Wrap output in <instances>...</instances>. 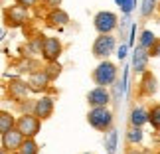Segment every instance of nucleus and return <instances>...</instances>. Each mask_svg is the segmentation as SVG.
I'll return each mask as SVG.
<instances>
[{
	"instance_id": "f704fd0d",
	"label": "nucleus",
	"mask_w": 160,
	"mask_h": 154,
	"mask_svg": "<svg viewBox=\"0 0 160 154\" xmlns=\"http://www.w3.org/2000/svg\"><path fill=\"white\" fill-rule=\"evenodd\" d=\"M83 154H91V152H83Z\"/></svg>"
},
{
	"instance_id": "0eeeda50",
	"label": "nucleus",
	"mask_w": 160,
	"mask_h": 154,
	"mask_svg": "<svg viewBox=\"0 0 160 154\" xmlns=\"http://www.w3.org/2000/svg\"><path fill=\"white\" fill-rule=\"evenodd\" d=\"M115 47H117V40L113 34H99L93 42L91 52H93V55L97 59H107L115 52Z\"/></svg>"
},
{
	"instance_id": "e433bc0d",
	"label": "nucleus",
	"mask_w": 160,
	"mask_h": 154,
	"mask_svg": "<svg viewBox=\"0 0 160 154\" xmlns=\"http://www.w3.org/2000/svg\"><path fill=\"white\" fill-rule=\"evenodd\" d=\"M156 2H158V0H156Z\"/></svg>"
},
{
	"instance_id": "bb28decb",
	"label": "nucleus",
	"mask_w": 160,
	"mask_h": 154,
	"mask_svg": "<svg viewBox=\"0 0 160 154\" xmlns=\"http://www.w3.org/2000/svg\"><path fill=\"white\" fill-rule=\"evenodd\" d=\"M117 4L121 6L122 8V12H125V14H131L132 12V6H134V0H115Z\"/></svg>"
},
{
	"instance_id": "393cba45",
	"label": "nucleus",
	"mask_w": 160,
	"mask_h": 154,
	"mask_svg": "<svg viewBox=\"0 0 160 154\" xmlns=\"http://www.w3.org/2000/svg\"><path fill=\"white\" fill-rule=\"evenodd\" d=\"M156 0H142V6H140V14L142 18H150L156 12Z\"/></svg>"
},
{
	"instance_id": "58836bf2",
	"label": "nucleus",
	"mask_w": 160,
	"mask_h": 154,
	"mask_svg": "<svg viewBox=\"0 0 160 154\" xmlns=\"http://www.w3.org/2000/svg\"><path fill=\"white\" fill-rule=\"evenodd\" d=\"M158 154H160V152H158Z\"/></svg>"
},
{
	"instance_id": "5701e85b",
	"label": "nucleus",
	"mask_w": 160,
	"mask_h": 154,
	"mask_svg": "<svg viewBox=\"0 0 160 154\" xmlns=\"http://www.w3.org/2000/svg\"><path fill=\"white\" fill-rule=\"evenodd\" d=\"M117 137H119L117 131L111 127L109 131H107V138H105V148H107L109 154H115V150H117Z\"/></svg>"
},
{
	"instance_id": "c85d7f7f",
	"label": "nucleus",
	"mask_w": 160,
	"mask_h": 154,
	"mask_svg": "<svg viewBox=\"0 0 160 154\" xmlns=\"http://www.w3.org/2000/svg\"><path fill=\"white\" fill-rule=\"evenodd\" d=\"M61 2H63V0H40V4L44 6L46 10H52V8H59V6H61Z\"/></svg>"
},
{
	"instance_id": "4468645a",
	"label": "nucleus",
	"mask_w": 160,
	"mask_h": 154,
	"mask_svg": "<svg viewBox=\"0 0 160 154\" xmlns=\"http://www.w3.org/2000/svg\"><path fill=\"white\" fill-rule=\"evenodd\" d=\"M0 137H2V148H4V150H8V152L18 150V146H20V144H22V140H24L22 132L18 131L16 127H14V128H10V131H6L4 134H0Z\"/></svg>"
},
{
	"instance_id": "7ed1b4c3",
	"label": "nucleus",
	"mask_w": 160,
	"mask_h": 154,
	"mask_svg": "<svg viewBox=\"0 0 160 154\" xmlns=\"http://www.w3.org/2000/svg\"><path fill=\"white\" fill-rule=\"evenodd\" d=\"M87 122L95 131L99 132H107L113 127V113L107 107H89L87 113Z\"/></svg>"
},
{
	"instance_id": "a211bd4d",
	"label": "nucleus",
	"mask_w": 160,
	"mask_h": 154,
	"mask_svg": "<svg viewBox=\"0 0 160 154\" xmlns=\"http://www.w3.org/2000/svg\"><path fill=\"white\" fill-rule=\"evenodd\" d=\"M20 154H40V144L36 142V138H24L22 144L18 146Z\"/></svg>"
},
{
	"instance_id": "473e14b6",
	"label": "nucleus",
	"mask_w": 160,
	"mask_h": 154,
	"mask_svg": "<svg viewBox=\"0 0 160 154\" xmlns=\"http://www.w3.org/2000/svg\"><path fill=\"white\" fill-rule=\"evenodd\" d=\"M156 10H158V12H160V0H158V4H156Z\"/></svg>"
},
{
	"instance_id": "dca6fc26",
	"label": "nucleus",
	"mask_w": 160,
	"mask_h": 154,
	"mask_svg": "<svg viewBox=\"0 0 160 154\" xmlns=\"http://www.w3.org/2000/svg\"><path fill=\"white\" fill-rule=\"evenodd\" d=\"M144 125H148V111L142 107H137L131 111V127H140L142 128Z\"/></svg>"
},
{
	"instance_id": "aec40b11",
	"label": "nucleus",
	"mask_w": 160,
	"mask_h": 154,
	"mask_svg": "<svg viewBox=\"0 0 160 154\" xmlns=\"http://www.w3.org/2000/svg\"><path fill=\"white\" fill-rule=\"evenodd\" d=\"M42 69L46 71V75L50 81H55L59 75H61V65H59V61H46V65L42 67Z\"/></svg>"
},
{
	"instance_id": "423d86ee",
	"label": "nucleus",
	"mask_w": 160,
	"mask_h": 154,
	"mask_svg": "<svg viewBox=\"0 0 160 154\" xmlns=\"http://www.w3.org/2000/svg\"><path fill=\"white\" fill-rule=\"evenodd\" d=\"M61 52H63V44L55 36H42V50L40 55L44 61H58Z\"/></svg>"
},
{
	"instance_id": "f3484780",
	"label": "nucleus",
	"mask_w": 160,
	"mask_h": 154,
	"mask_svg": "<svg viewBox=\"0 0 160 154\" xmlns=\"http://www.w3.org/2000/svg\"><path fill=\"white\" fill-rule=\"evenodd\" d=\"M14 125H16V117L10 111H0V134L14 128Z\"/></svg>"
},
{
	"instance_id": "2eb2a0df",
	"label": "nucleus",
	"mask_w": 160,
	"mask_h": 154,
	"mask_svg": "<svg viewBox=\"0 0 160 154\" xmlns=\"http://www.w3.org/2000/svg\"><path fill=\"white\" fill-rule=\"evenodd\" d=\"M148 52L144 50V47H140L137 46L134 47V52H132V69L137 71V73H142L148 69Z\"/></svg>"
},
{
	"instance_id": "b1692460",
	"label": "nucleus",
	"mask_w": 160,
	"mask_h": 154,
	"mask_svg": "<svg viewBox=\"0 0 160 154\" xmlns=\"http://www.w3.org/2000/svg\"><path fill=\"white\" fill-rule=\"evenodd\" d=\"M142 137H144V134H142V128H140V127H131L128 132H127V140L131 144H140V142H142Z\"/></svg>"
},
{
	"instance_id": "9d476101",
	"label": "nucleus",
	"mask_w": 160,
	"mask_h": 154,
	"mask_svg": "<svg viewBox=\"0 0 160 154\" xmlns=\"http://www.w3.org/2000/svg\"><path fill=\"white\" fill-rule=\"evenodd\" d=\"M30 93L32 91H30L26 81H22V79H10V83H8V97L10 99H14L16 103H22L28 99Z\"/></svg>"
},
{
	"instance_id": "c9c22d12",
	"label": "nucleus",
	"mask_w": 160,
	"mask_h": 154,
	"mask_svg": "<svg viewBox=\"0 0 160 154\" xmlns=\"http://www.w3.org/2000/svg\"><path fill=\"white\" fill-rule=\"evenodd\" d=\"M0 4H2V0H0Z\"/></svg>"
},
{
	"instance_id": "f8f14e48",
	"label": "nucleus",
	"mask_w": 160,
	"mask_h": 154,
	"mask_svg": "<svg viewBox=\"0 0 160 154\" xmlns=\"http://www.w3.org/2000/svg\"><path fill=\"white\" fill-rule=\"evenodd\" d=\"M140 83H138V89H140V95L142 97H152L158 91V81H156V77H154V73L152 71H142L140 73Z\"/></svg>"
},
{
	"instance_id": "2f4dec72",
	"label": "nucleus",
	"mask_w": 160,
	"mask_h": 154,
	"mask_svg": "<svg viewBox=\"0 0 160 154\" xmlns=\"http://www.w3.org/2000/svg\"><path fill=\"white\" fill-rule=\"evenodd\" d=\"M0 154H8V150H4L2 146H0Z\"/></svg>"
},
{
	"instance_id": "f03ea898",
	"label": "nucleus",
	"mask_w": 160,
	"mask_h": 154,
	"mask_svg": "<svg viewBox=\"0 0 160 154\" xmlns=\"http://www.w3.org/2000/svg\"><path fill=\"white\" fill-rule=\"evenodd\" d=\"M2 20L6 24V28H22L26 26V22L30 20V10L24 8L20 4H12V6H6L4 12H2Z\"/></svg>"
},
{
	"instance_id": "6e6552de",
	"label": "nucleus",
	"mask_w": 160,
	"mask_h": 154,
	"mask_svg": "<svg viewBox=\"0 0 160 154\" xmlns=\"http://www.w3.org/2000/svg\"><path fill=\"white\" fill-rule=\"evenodd\" d=\"M26 83H28L30 91H34V93H44V91L50 89L52 81L48 79L44 69H34V71H30V77H28Z\"/></svg>"
},
{
	"instance_id": "20e7f679",
	"label": "nucleus",
	"mask_w": 160,
	"mask_h": 154,
	"mask_svg": "<svg viewBox=\"0 0 160 154\" xmlns=\"http://www.w3.org/2000/svg\"><path fill=\"white\" fill-rule=\"evenodd\" d=\"M18 131L22 132L24 138H36L42 131V121L34 113H24L20 117H16V125Z\"/></svg>"
},
{
	"instance_id": "9b49d317",
	"label": "nucleus",
	"mask_w": 160,
	"mask_h": 154,
	"mask_svg": "<svg viewBox=\"0 0 160 154\" xmlns=\"http://www.w3.org/2000/svg\"><path fill=\"white\" fill-rule=\"evenodd\" d=\"M44 22H46V26H50V28H63V26H67L71 20H69V14H67V12L59 6V8L48 10Z\"/></svg>"
},
{
	"instance_id": "cd10ccee",
	"label": "nucleus",
	"mask_w": 160,
	"mask_h": 154,
	"mask_svg": "<svg viewBox=\"0 0 160 154\" xmlns=\"http://www.w3.org/2000/svg\"><path fill=\"white\" fill-rule=\"evenodd\" d=\"M146 52H148V57H160V38H156V42Z\"/></svg>"
},
{
	"instance_id": "1a4fd4ad",
	"label": "nucleus",
	"mask_w": 160,
	"mask_h": 154,
	"mask_svg": "<svg viewBox=\"0 0 160 154\" xmlns=\"http://www.w3.org/2000/svg\"><path fill=\"white\" fill-rule=\"evenodd\" d=\"M53 109H55V99L50 97V95H44V97H40V99L34 103L32 113L38 117L40 121H48L53 115Z\"/></svg>"
},
{
	"instance_id": "39448f33",
	"label": "nucleus",
	"mask_w": 160,
	"mask_h": 154,
	"mask_svg": "<svg viewBox=\"0 0 160 154\" xmlns=\"http://www.w3.org/2000/svg\"><path fill=\"white\" fill-rule=\"evenodd\" d=\"M93 28L97 34H113L119 28V16L111 10H101L93 16Z\"/></svg>"
},
{
	"instance_id": "412c9836",
	"label": "nucleus",
	"mask_w": 160,
	"mask_h": 154,
	"mask_svg": "<svg viewBox=\"0 0 160 154\" xmlns=\"http://www.w3.org/2000/svg\"><path fill=\"white\" fill-rule=\"evenodd\" d=\"M148 125L154 128V131H160V103L152 105L148 109Z\"/></svg>"
},
{
	"instance_id": "f257e3e1",
	"label": "nucleus",
	"mask_w": 160,
	"mask_h": 154,
	"mask_svg": "<svg viewBox=\"0 0 160 154\" xmlns=\"http://www.w3.org/2000/svg\"><path fill=\"white\" fill-rule=\"evenodd\" d=\"M91 77H93L95 85H99V87H109V85H113L117 81V77H119V69H117V65L113 63V61L101 59V63L93 69Z\"/></svg>"
},
{
	"instance_id": "a878e982",
	"label": "nucleus",
	"mask_w": 160,
	"mask_h": 154,
	"mask_svg": "<svg viewBox=\"0 0 160 154\" xmlns=\"http://www.w3.org/2000/svg\"><path fill=\"white\" fill-rule=\"evenodd\" d=\"M34 69H38V65H36V61L32 57H26V59H22L20 63H18V71L30 73V71H34Z\"/></svg>"
},
{
	"instance_id": "7c9ffc66",
	"label": "nucleus",
	"mask_w": 160,
	"mask_h": 154,
	"mask_svg": "<svg viewBox=\"0 0 160 154\" xmlns=\"http://www.w3.org/2000/svg\"><path fill=\"white\" fill-rule=\"evenodd\" d=\"M127 50H128V46H127V44H121L119 53H117V55H119V59H125V57H127Z\"/></svg>"
},
{
	"instance_id": "ddd939ff",
	"label": "nucleus",
	"mask_w": 160,
	"mask_h": 154,
	"mask_svg": "<svg viewBox=\"0 0 160 154\" xmlns=\"http://www.w3.org/2000/svg\"><path fill=\"white\" fill-rule=\"evenodd\" d=\"M109 101H111V95H109L107 87H99V85H97L95 89H91L87 93V105L89 107H107Z\"/></svg>"
},
{
	"instance_id": "4c0bfd02",
	"label": "nucleus",
	"mask_w": 160,
	"mask_h": 154,
	"mask_svg": "<svg viewBox=\"0 0 160 154\" xmlns=\"http://www.w3.org/2000/svg\"><path fill=\"white\" fill-rule=\"evenodd\" d=\"M131 154H132V152H131Z\"/></svg>"
},
{
	"instance_id": "6ab92c4d",
	"label": "nucleus",
	"mask_w": 160,
	"mask_h": 154,
	"mask_svg": "<svg viewBox=\"0 0 160 154\" xmlns=\"http://www.w3.org/2000/svg\"><path fill=\"white\" fill-rule=\"evenodd\" d=\"M40 50H42V36L38 38H32L24 47V57H32V55H40Z\"/></svg>"
},
{
	"instance_id": "72a5a7b5",
	"label": "nucleus",
	"mask_w": 160,
	"mask_h": 154,
	"mask_svg": "<svg viewBox=\"0 0 160 154\" xmlns=\"http://www.w3.org/2000/svg\"><path fill=\"white\" fill-rule=\"evenodd\" d=\"M8 154H20V152H18V150H14V152H8Z\"/></svg>"
},
{
	"instance_id": "c756f323",
	"label": "nucleus",
	"mask_w": 160,
	"mask_h": 154,
	"mask_svg": "<svg viewBox=\"0 0 160 154\" xmlns=\"http://www.w3.org/2000/svg\"><path fill=\"white\" fill-rule=\"evenodd\" d=\"M16 4H20V6H24V8H36V6L40 4V0H14Z\"/></svg>"
},
{
	"instance_id": "4be33fe9",
	"label": "nucleus",
	"mask_w": 160,
	"mask_h": 154,
	"mask_svg": "<svg viewBox=\"0 0 160 154\" xmlns=\"http://www.w3.org/2000/svg\"><path fill=\"white\" fill-rule=\"evenodd\" d=\"M154 42H156V36H154V32H152V30H142V32H140V40H138V46H140V47L148 50V47L154 44Z\"/></svg>"
}]
</instances>
